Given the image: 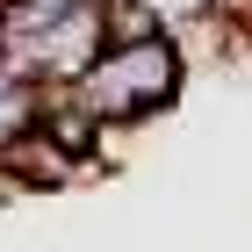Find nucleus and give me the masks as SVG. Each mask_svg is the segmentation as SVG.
Returning <instances> with one entry per match:
<instances>
[{
	"instance_id": "f257e3e1",
	"label": "nucleus",
	"mask_w": 252,
	"mask_h": 252,
	"mask_svg": "<svg viewBox=\"0 0 252 252\" xmlns=\"http://www.w3.org/2000/svg\"><path fill=\"white\" fill-rule=\"evenodd\" d=\"M180 79H188V43H180V29H158L144 43H108L87 65V79L72 87V101L101 130H137L158 108H173Z\"/></svg>"
},
{
	"instance_id": "f03ea898",
	"label": "nucleus",
	"mask_w": 252,
	"mask_h": 252,
	"mask_svg": "<svg viewBox=\"0 0 252 252\" xmlns=\"http://www.w3.org/2000/svg\"><path fill=\"white\" fill-rule=\"evenodd\" d=\"M0 173H15L22 188H65L79 166H72V158H65L58 144L36 130V123H22L15 137H0Z\"/></svg>"
}]
</instances>
